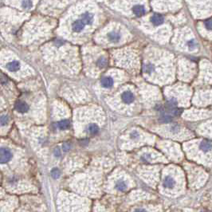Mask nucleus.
I'll return each mask as SVG.
<instances>
[{
    "label": "nucleus",
    "instance_id": "nucleus-1",
    "mask_svg": "<svg viewBox=\"0 0 212 212\" xmlns=\"http://www.w3.org/2000/svg\"><path fill=\"white\" fill-rule=\"evenodd\" d=\"M115 189L119 192H124L128 190V183L124 179H119L116 181L114 185Z\"/></svg>",
    "mask_w": 212,
    "mask_h": 212
},
{
    "label": "nucleus",
    "instance_id": "nucleus-2",
    "mask_svg": "<svg viewBox=\"0 0 212 212\" xmlns=\"http://www.w3.org/2000/svg\"><path fill=\"white\" fill-rule=\"evenodd\" d=\"M176 181L174 177L171 175H167L164 177L163 181V186L167 189H172L176 186Z\"/></svg>",
    "mask_w": 212,
    "mask_h": 212
},
{
    "label": "nucleus",
    "instance_id": "nucleus-3",
    "mask_svg": "<svg viewBox=\"0 0 212 212\" xmlns=\"http://www.w3.org/2000/svg\"><path fill=\"white\" fill-rule=\"evenodd\" d=\"M11 157L12 154L9 149L5 148H1V163L2 164L8 162L11 159Z\"/></svg>",
    "mask_w": 212,
    "mask_h": 212
},
{
    "label": "nucleus",
    "instance_id": "nucleus-4",
    "mask_svg": "<svg viewBox=\"0 0 212 212\" xmlns=\"http://www.w3.org/2000/svg\"><path fill=\"white\" fill-rule=\"evenodd\" d=\"M84 23L81 19H78V20H76L73 22V25H72V29L74 32H81L84 27Z\"/></svg>",
    "mask_w": 212,
    "mask_h": 212
},
{
    "label": "nucleus",
    "instance_id": "nucleus-5",
    "mask_svg": "<svg viewBox=\"0 0 212 212\" xmlns=\"http://www.w3.org/2000/svg\"><path fill=\"white\" fill-rule=\"evenodd\" d=\"M122 100L124 102L127 103V104H131V103L134 100V95L131 91H125L122 94Z\"/></svg>",
    "mask_w": 212,
    "mask_h": 212
},
{
    "label": "nucleus",
    "instance_id": "nucleus-6",
    "mask_svg": "<svg viewBox=\"0 0 212 212\" xmlns=\"http://www.w3.org/2000/svg\"><path fill=\"white\" fill-rule=\"evenodd\" d=\"M15 109L18 111V112H21V113H24L28 110V105L26 104L25 102H23V101H18V102L15 104Z\"/></svg>",
    "mask_w": 212,
    "mask_h": 212
},
{
    "label": "nucleus",
    "instance_id": "nucleus-7",
    "mask_svg": "<svg viewBox=\"0 0 212 212\" xmlns=\"http://www.w3.org/2000/svg\"><path fill=\"white\" fill-rule=\"evenodd\" d=\"M81 20L84 22L85 25L86 24H88V25L92 24L93 21H94V15L90 12H85V13L82 14Z\"/></svg>",
    "mask_w": 212,
    "mask_h": 212
},
{
    "label": "nucleus",
    "instance_id": "nucleus-8",
    "mask_svg": "<svg viewBox=\"0 0 212 212\" xmlns=\"http://www.w3.org/2000/svg\"><path fill=\"white\" fill-rule=\"evenodd\" d=\"M152 23L155 26L161 25L164 23V18L161 14H155L152 17Z\"/></svg>",
    "mask_w": 212,
    "mask_h": 212
},
{
    "label": "nucleus",
    "instance_id": "nucleus-9",
    "mask_svg": "<svg viewBox=\"0 0 212 212\" xmlns=\"http://www.w3.org/2000/svg\"><path fill=\"white\" fill-rule=\"evenodd\" d=\"M101 85L104 88H110L113 85V80L110 77H105L101 80Z\"/></svg>",
    "mask_w": 212,
    "mask_h": 212
},
{
    "label": "nucleus",
    "instance_id": "nucleus-10",
    "mask_svg": "<svg viewBox=\"0 0 212 212\" xmlns=\"http://www.w3.org/2000/svg\"><path fill=\"white\" fill-rule=\"evenodd\" d=\"M200 149L202 151H203L204 152H207L209 151H210L212 149V144L210 141L207 140H203L201 142L200 144Z\"/></svg>",
    "mask_w": 212,
    "mask_h": 212
},
{
    "label": "nucleus",
    "instance_id": "nucleus-11",
    "mask_svg": "<svg viewBox=\"0 0 212 212\" xmlns=\"http://www.w3.org/2000/svg\"><path fill=\"white\" fill-rule=\"evenodd\" d=\"M133 12L137 16H142L145 13V8L141 5H136L133 7Z\"/></svg>",
    "mask_w": 212,
    "mask_h": 212
},
{
    "label": "nucleus",
    "instance_id": "nucleus-12",
    "mask_svg": "<svg viewBox=\"0 0 212 212\" xmlns=\"http://www.w3.org/2000/svg\"><path fill=\"white\" fill-rule=\"evenodd\" d=\"M20 68V65L19 62H16V61H13V62H10L7 64V69L11 71H17Z\"/></svg>",
    "mask_w": 212,
    "mask_h": 212
},
{
    "label": "nucleus",
    "instance_id": "nucleus-13",
    "mask_svg": "<svg viewBox=\"0 0 212 212\" xmlns=\"http://www.w3.org/2000/svg\"><path fill=\"white\" fill-rule=\"evenodd\" d=\"M109 38L111 41L116 42L121 39V34H119L118 32H116V31H112V32H110L109 34Z\"/></svg>",
    "mask_w": 212,
    "mask_h": 212
},
{
    "label": "nucleus",
    "instance_id": "nucleus-14",
    "mask_svg": "<svg viewBox=\"0 0 212 212\" xmlns=\"http://www.w3.org/2000/svg\"><path fill=\"white\" fill-rule=\"evenodd\" d=\"M70 124H69V121H67V120H62V121H59L57 123V127L62 129V130H64V129H67V128L69 127Z\"/></svg>",
    "mask_w": 212,
    "mask_h": 212
},
{
    "label": "nucleus",
    "instance_id": "nucleus-15",
    "mask_svg": "<svg viewBox=\"0 0 212 212\" xmlns=\"http://www.w3.org/2000/svg\"><path fill=\"white\" fill-rule=\"evenodd\" d=\"M88 131H89V132L90 134L95 135L97 134L98 132V131H99V128H98V126L97 125V124H90V125L89 126Z\"/></svg>",
    "mask_w": 212,
    "mask_h": 212
},
{
    "label": "nucleus",
    "instance_id": "nucleus-16",
    "mask_svg": "<svg viewBox=\"0 0 212 212\" xmlns=\"http://www.w3.org/2000/svg\"><path fill=\"white\" fill-rule=\"evenodd\" d=\"M187 46H188V48H189L190 50H195V49L197 48V43H196L195 40V39L190 40V41L187 42Z\"/></svg>",
    "mask_w": 212,
    "mask_h": 212
},
{
    "label": "nucleus",
    "instance_id": "nucleus-17",
    "mask_svg": "<svg viewBox=\"0 0 212 212\" xmlns=\"http://www.w3.org/2000/svg\"><path fill=\"white\" fill-rule=\"evenodd\" d=\"M106 65H107V61H106V59L104 58V57H101V58H100V59L97 61V66H99L100 68H104V67L106 66Z\"/></svg>",
    "mask_w": 212,
    "mask_h": 212
},
{
    "label": "nucleus",
    "instance_id": "nucleus-18",
    "mask_svg": "<svg viewBox=\"0 0 212 212\" xmlns=\"http://www.w3.org/2000/svg\"><path fill=\"white\" fill-rule=\"evenodd\" d=\"M60 175H61V172L57 168L53 169L52 171H51V176H53L54 179H58L60 177Z\"/></svg>",
    "mask_w": 212,
    "mask_h": 212
},
{
    "label": "nucleus",
    "instance_id": "nucleus-19",
    "mask_svg": "<svg viewBox=\"0 0 212 212\" xmlns=\"http://www.w3.org/2000/svg\"><path fill=\"white\" fill-rule=\"evenodd\" d=\"M204 24H205L206 28H207V30H212V19H208V20H207Z\"/></svg>",
    "mask_w": 212,
    "mask_h": 212
},
{
    "label": "nucleus",
    "instance_id": "nucleus-20",
    "mask_svg": "<svg viewBox=\"0 0 212 212\" xmlns=\"http://www.w3.org/2000/svg\"><path fill=\"white\" fill-rule=\"evenodd\" d=\"M22 4H23V7L26 8H30L33 6V2L30 1H24V2H22Z\"/></svg>",
    "mask_w": 212,
    "mask_h": 212
},
{
    "label": "nucleus",
    "instance_id": "nucleus-21",
    "mask_svg": "<svg viewBox=\"0 0 212 212\" xmlns=\"http://www.w3.org/2000/svg\"><path fill=\"white\" fill-rule=\"evenodd\" d=\"M7 121H8V116L2 115L1 116V124H2V126H4L7 123Z\"/></svg>",
    "mask_w": 212,
    "mask_h": 212
},
{
    "label": "nucleus",
    "instance_id": "nucleus-22",
    "mask_svg": "<svg viewBox=\"0 0 212 212\" xmlns=\"http://www.w3.org/2000/svg\"><path fill=\"white\" fill-rule=\"evenodd\" d=\"M133 212H149L148 209L144 207H137L133 210Z\"/></svg>",
    "mask_w": 212,
    "mask_h": 212
},
{
    "label": "nucleus",
    "instance_id": "nucleus-23",
    "mask_svg": "<svg viewBox=\"0 0 212 212\" xmlns=\"http://www.w3.org/2000/svg\"><path fill=\"white\" fill-rule=\"evenodd\" d=\"M70 149V144H69V143H65L64 145H63V150L65 151V152H67V151H69Z\"/></svg>",
    "mask_w": 212,
    "mask_h": 212
},
{
    "label": "nucleus",
    "instance_id": "nucleus-24",
    "mask_svg": "<svg viewBox=\"0 0 212 212\" xmlns=\"http://www.w3.org/2000/svg\"><path fill=\"white\" fill-rule=\"evenodd\" d=\"M54 154H55V155H56V156H60V155H61V152H60L59 148H57L56 149H55Z\"/></svg>",
    "mask_w": 212,
    "mask_h": 212
},
{
    "label": "nucleus",
    "instance_id": "nucleus-25",
    "mask_svg": "<svg viewBox=\"0 0 212 212\" xmlns=\"http://www.w3.org/2000/svg\"><path fill=\"white\" fill-rule=\"evenodd\" d=\"M203 212H205V211H203Z\"/></svg>",
    "mask_w": 212,
    "mask_h": 212
}]
</instances>
